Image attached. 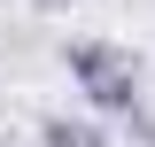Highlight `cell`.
<instances>
[{
	"mask_svg": "<svg viewBox=\"0 0 155 147\" xmlns=\"http://www.w3.org/2000/svg\"><path fill=\"white\" fill-rule=\"evenodd\" d=\"M39 147H109V132H101L93 116H70V109H54L47 124H39Z\"/></svg>",
	"mask_w": 155,
	"mask_h": 147,
	"instance_id": "obj_2",
	"label": "cell"
},
{
	"mask_svg": "<svg viewBox=\"0 0 155 147\" xmlns=\"http://www.w3.org/2000/svg\"><path fill=\"white\" fill-rule=\"evenodd\" d=\"M132 132H140V147H155V109H147V116H140V124H132Z\"/></svg>",
	"mask_w": 155,
	"mask_h": 147,
	"instance_id": "obj_4",
	"label": "cell"
},
{
	"mask_svg": "<svg viewBox=\"0 0 155 147\" xmlns=\"http://www.w3.org/2000/svg\"><path fill=\"white\" fill-rule=\"evenodd\" d=\"M31 8H39V16H70L78 0H31Z\"/></svg>",
	"mask_w": 155,
	"mask_h": 147,
	"instance_id": "obj_3",
	"label": "cell"
},
{
	"mask_svg": "<svg viewBox=\"0 0 155 147\" xmlns=\"http://www.w3.org/2000/svg\"><path fill=\"white\" fill-rule=\"evenodd\" d=\"M62 70H70V85L85 93V109H93V116H124V124L147 116L140 54L124 47V39H70V47H62Z\"/></svg>",
	"mask_w": 155,
	"mask_h": 147,
	"instance_id": "obj_1",
	"label": "cell"
}]
</instances>
